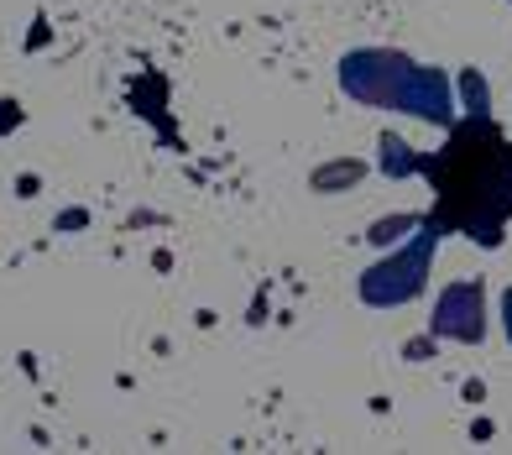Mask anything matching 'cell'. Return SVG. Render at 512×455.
Masks as SVG:
<instances>
[{
    "label": "cell",
    "instance_id": "cell-4",
    "mask_svg": "<svg viewBox=\"0 0 512 455\" xmlns=\"http://www.w3.org/2000/svg\"><path fill=\"white\" fill-rule=\"evenodd\" d=\"M507 335H512V293H507Z\"/></svg>",
    "mask_w": 512,
    "mask_h": 455
},
{
    "label": "cell",
    "instance_id": "cell-3",
    "mask_svg": "<svg viewBox=\"0 0 512 455\" xmlns=\"http://www.w3.org/2000/svg\"><path fill=\"white\" fill-rule=\"evenodd\" d=\"M434 325L455 335V340H481V288L476 283H455L434 309Z\"/></svg>",
    "mask_w": 512,
    "mask_h": 455
},
{
    "label": "cell",
    "instance_id": "cell-2",
    "mask_svg": "<svg viewBox=\"0 0 512 455\" xmlns=\"http://www.w3.org/2000/svg\"><path fill=\"white\" fill-rule=\"evenodd\" d=\"M403 74H408V63L398 53H351V58L340 63V84L351 89L356 100H366V105L398 100Z\"/></svg>",
    "mask_w": 512,
    "mask_h": 455
},
{
    "label": "cell",
    "instance_id": "cell-1",
    "mask_svg": "<svg viewBox=\"0 0 512 455\" xmlns=\"http://www.w3.org/2000/svg\"><path fill=\"white\" fill-rule=\"evenodd\" d=\"M429 257H434V231L418 241L413 252L392 257V262H382V267H371L366 278H361V299H366V304H403V299H413V293L424 288Z\"/></svg>",
    "mask_w": 512,
    "mask_h": 455
}]
</instances>
